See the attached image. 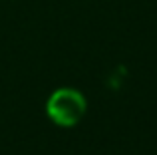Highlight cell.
Here are the masks:
<instances>
[{"label": "cell", "mask_w": 157, "mask_h": 155, "mask_svg": "<svg viewBox=\"0 0 157 155\" xmlns=\"http://www.w3.org/2000/svg\"><path fill=\"white\" fill-rule=\"evenodd\" d=\"M86 109L84 97L74 89H60L48 101V113L56 123L60 125H74L82 117Z\"/></svg>", "instance_id": "obj_1"}]
</instances>
